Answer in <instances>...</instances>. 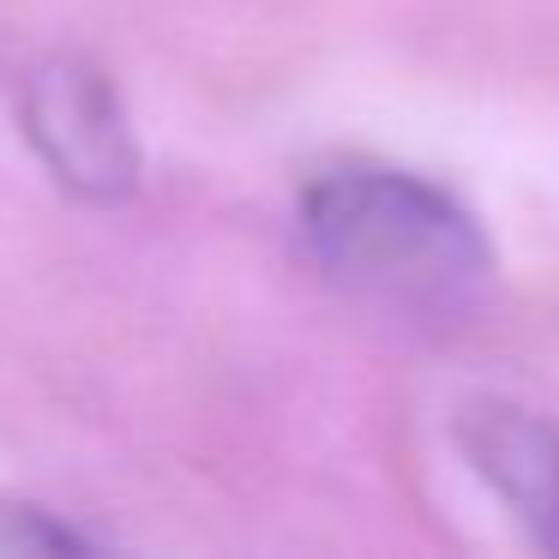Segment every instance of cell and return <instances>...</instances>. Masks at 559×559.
Here are the masks:
<instances>
[{"label":"cell","mask_w":559,"mask_h":559,"mask_svg":"<svg viewBox=\"0 0 559 559\" xmlns=\"http://www.w3.org/2000/svg\"><path fill=\"white\" fill-rule=\"evenodd\" d=\"M19 133L55 187L79 205H127L145 175L127 97L91 55H43L19 79Z\"/></svg>","instance_id":"obj_2"},{"label":"cell","mask_w":559,"mask_h":559,"mask_svg":"<svg viewBox=\"0 0 559 559\" xmlns=\"http://www.w3.org/2000/svg\"><path fill=\"white\" fill-rule=\"evenodd\" d=\"M301 253L337 295L403 325H463L499 283L481 217L445 181L379 157H337L295 193Z\"/></svg>","instance_id":"obj_1"},{"label":"cell","mask_w":559,"mask_h":559,"mask_svg":"<svg viewBox=\"0 0 559 559\" xmlns=\"http://www.w3.org/2000/svg\"><path fill=\"white\" fill-rule=\"evenodd\" d=\"M91 535L67 523L61 511L37 506V499L0 493V559H37V554H91Z\"/></svg>","instance_id":"obj_4"},{"label":"cell","mask_w":559,"mask_h":559,"mask_svg":"<svg viewBox=\"0 0 559 559\" xmlns=\"http://www.w3.org/2000/svg\"><path fill=\"white\" fill-rule=\"evenodd\" d=\"M463 463L542 554L559 559V421L511 397H469L451 415Z\"/></svg>","instance_id":"obj_3"}]
</instances>
